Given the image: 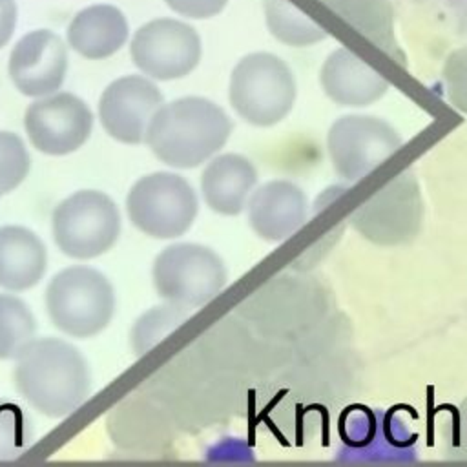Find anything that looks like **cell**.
<instances>
[{
	"instance_id": "obj_1",
	"label": "cell",
	"mask_w": 467,
	"mask_h": 467,
	"mask_svg": "<svg viewBox=\"0 0 467 467\" xmlns=\"http://www.w3.org/2000/svg\"><path fill=\"white\" fill-rule=\"evenodd\" d=\"M13 385L42 416L64 418L88 400L91 370L73 343L53 336L35 337L15 359Z\"/></svg>"
},
{
	"instance_id": "obj_2",
	"label": "cell",
	"mask_w": 467,
	"mask_h": 467,
	"mask_svg": "<svg viewBox=\"0 0 467 467\" xmlns=\"http://www.w3.org/2000/svg\"><path fill=\"white\" fill-rule=\"evenodd\" d=\"M230 115L206 97H179L153 115L146 144L166 166L190 170L208 162L230 139Z\"/></svg>"
},
{
	"instance_id": "obj_3",
	"label": "cell",
	"mask_w": 467,
	"mask_h": 467,
	"mask_svg": "<svg viewBox=\"0 0 467 467\" xmlns=\"http://www.w3.org/2000/svg\"><path fill=\"white\" fill-rule=\"evenodd\" d=\"M53 327L75 339L99 336L111 323L117 308L115 288L97 268L75 265L57 272L44 294Z\"/></svg>"
},
{
	"instance_id": "obj_4",
	"label": "cell",
	"mask_w": 467,
	"mask_h": 467,
	"mask_svg": "<svg viewBox=\"0 0 467 467\" xmlns=\"http://www.w3.org/2000/svg\"><path fill=\"white\" fill-rule=\"evenodd\" d=\"M296 95L294 71L274 53H248L230 73V106L252 126L268 128L281 122L292 111Z\"/></svg>"
},
{
	"instance_id": "obj_5",
	"label": "cell",
	"mask_w": 467,
	"mask_h": 467,
	"mask_svg": "<svg viewBox=\"0 0 467 467\" xmlns=\"http://www.w3.org/2000/svg\"><path fill=\"white\" fill-rule=\"evenodd\" d=\"M228 281L223 257L199 243H173L161 250L151 265L157 296L182 308H199L212 301Z\"/></svg>"
},
{
	"instance_id": "obj_6",
	"label": "cell",
	"mask_w": 467,
	"mask_h": 467,
	"mask_svg": "<svg viewBox=\"0 0 467 467\" xmlns=\"http://www.w3.org/2000/svg\"><path fill=\"white\" fill-rule=\"evenodd\" d=\"M51 235L64 255L78 261L95 259L119 241V206L100 190L73 192L53 208Z\"/></svg>"
},
{
	"instance_id": "obj_7",
	"label": "cell",
	"mask_w": 467,
	"mask_h": 467,
	"mask_svg": "<svg viewBox=\"0 0 467 467\" xmlns=\"http://www.w3.org/2000/svg\"><path fill=\"white\" fill-rule=\"evenodd\" d=\"M199 212L193 186L179 173L153 171L139 177L126 195L130 223L151 239L184 235Z\"/></svg>"
},
{
	"instance_id": "obj_8",
	"label": "cell",
	"mask_w": 467,
	"mask_h": 467,
	"mask_svg": "<svg viewBox=\"0 0 467 467\" xmlns=\"http://www.w3.org/2000/svg\"><path fill=\"white\" fill-rule=\"evenodd\" d=\"M348 223L378 246L410 243L423 223V199L414 173L405 170L389 181L350 213Z\"/></svg>"
},
{
	"instance_id": "obj_9",
	"label": "cell",
	"mask_w": 467,
	"mask_h": 467,
	"mask_svg": "<svg viewBox=\"0 0 467 467\" xmlns=\"http://www.w3.org/2000/svg\"><path fill=\"white\" fill-rule=\"evenodd\" d=\"M137 69L155 82L188 77L202 57V42L193 26L171 16H159L137 27L130 42Z\"/></svg>"
},
{
	"instance_id": "obj_10",
	"label": "cell",
	"mask_w": 467,
	"mask_h": 467,
	"mask_svg": "<svg viewBox=\"0 0 467 467\" xmlns=\"http://www.w3.org/2000/svg\"><path fill=\"white\" fill-rule=\"evenodd\" d=\"M401 135L374 115H343L327 133V151L334 171L356 182L376 170L401 146Z\"/></svg>"
},
{
	"instance_id": "obj_11",
	"label": "cell",
	"mask_w": 467,
	"mask_h": 467,
	"mask_svg": "<svg viewBox=\"0 0 467 467\" xmlns=\"http://www.w3.org/2000/svg\"><path fill=\"white\" fill-rule=\"evenodd\" d=\"M24 130L36 151L53 157L67 155L88 142L93 111L78 95L58 89L35 99L26 108Z\"/></svg>"
},
{
	"instance_id": "obj_12",
	"label": "cell",
	"mask_w": 467,
	"mask_h": 467,
	"mask_svg": "<svg viewBox=\"0 0 467 467\" xmlns=\"http://www.w3.org/2000/svg\"><path fill=\"white\" fill-rule=\"evenodd\" d=\"M164 97L146 75H124L111 80L100 93L97 113L104 131L122 144H142L150 122Z\"/></svg>"
},
{
	"instance_id": "obj_13",
	"label": "cell",
	"mask_w": 467,
	"mask_h": 467,
	"mask_svg": "<svg viewBox=\"0 0 467 467\" xmlns=\"http://www.w3.org/2000/svg\"><path fill=\"white\" fill-rule=\"evenodd\" d=\"M67 62V44L55 31L33 29L11 47L7 75L18 93L38 99L62 88Z\"/></svg>"
},
{
	"instance_id": "obj_14",
	"label": "cell",
	"mask_w": 467,
	"mask_h": 467,
	"mask_svg": "<svg viewBox=\"0 0 467 467\" xmlns=\"http://www.w3.org/2000/svg\"><path fill=\"white\" fill-rule=\"evenodd\" d=\"M306 215V193L288 179H272L255 186L246 204L248 226L268 243L292 237L305 224Z\"/></svg>"
},
{
	"instance_id": "obj_15",
	"label": "cell",
	"mask_w": 467,
	"mask_h": 467,
	"mask_svg": "<svg viewBox=\"0 0 467 467\" xmlns=\"http://www.w3.org/2000/svg\"><path fill=\"white\" fill-rule=\"evenodd\" d=\"M206 206L219 215H239L257 186V168L241 153L213 155L199 179Z\"/></svg>"
},
{
	"instance_id": "obj_16",
	"label": "cell",
	"mask_w": 467,
	"mask_h": 467,
	"mask_svg": "<svg viewBox=\"0 0 467 467\" xmlns=\"http://www.w3.org/2000/svg\"><path fill=\"white\" fill-rule=\"evenodd\" d=\"M128 38V18L113 4H91L75 13L66 27L67 47L88 60L113 57Z\"/></svg>"
},
{
	"instance_id": "obj_17",
	"label": "cell",
	"mask_w": 467,
	"mask_h": 467,
	"mask_svg": "<svg viewBox=\"0 0 467 467\" xmlns=\"http://www.w3.org/2000/svg\"><path fill=\"white\" fill-rule=\"evenodd\" d=\"M319 84L325 95L339 106L363 108L379 100L389 82L352 51H332L319 69Z\"/></svg>"
},
{
	"instance_id": "obj_18",
	"label": "cell",
	"mask_w": 467,
	"mask_h": 467,
	"mask_svg": "<svg viewBox=\"0 0 467 467\" xmlns=\"http://www.w3.org/2000/svg\"><path fill=\"white\" fill-rule=\"evenodd\" d=\"M47 268L44 241L20 224L0 226V288L24 292L36 286Z\"/></svg>"
},
{
	"instance_id": "obj_19",
	"label": "cell",
	"mask_w": 467,
	"mask_h": 467,
	"mask_svg": "<svg viewBox=\"0 0 467 467\" xmlns=\"http://www.w3.org/2000/svg\"><path fill=\"white\" fill-rule=\"evenodd\" d=\"M36 337V319L29 305L11 294H0V359H16Z\"/></svg>"
},
{
	"instance_id": "obj_20",
	"label": "cell",
	"mask_w": 467,
	"mask_h": 467,
	"mask_svg": "<svg viewBox=\"0 0 467 467\" xmlns=\"http://www.w3.org/2000/svg\"><path fill=\"white\" fill-rule=\"evenodd\" d=\"M265 18L270 33L288 46H308L325 33L319 26L301 15L288 0H265Z\"/></svg>"
},
{
	"instance_id": "obj_21",
	"label": "cell",
	"mask_w": 467,
	"mask_h": 467,
	"mask_svg": "<svg viewBox=\"0 0 467 467\" xmlns=\"http://www.w3.org/2000/svg\"><path fill=\"white\" fill-rule=\"evenodd\" d=\"M188 308L164 301V305L151 306L140 314L130 330V345L133 354L144 356L150 352L188 317Z\"/></svg>"
},
{
	"instance_id": "obj_22",
	"label": "cell",
	"mask_w": 467,
	"mask_h": 467,
	"mask_svg": "<svg viewBox=\"0 0 467 467\" xmlns=\"http://www.w3.org/2000/svg\"><path fill=\"white\" fill-rule=\"evenodd\" d=\"M29 170L31 157L22 137L0 130V197L15 192L26 181Z\"/></svg>"
},
{
	"instance_id": "obj_23",
	"label": "cell",
	"mask_w": 467,
	"mask_h": 467,
	"mask_svg": "<svg viewBox=\"0 0 467 467\" xmlns=\"http://www.w3.org/2000/svg\"><path fill=\"white\" fill-rule=\"evenodd\" d=\"M31 420L13 401H0V460L18 456L31 443Z\"/></svg>"
},
{
	"instance_id": "obj_24",
	"label": "cell",
	"mask_w": 467,
	"mask_h": 467,
	"mask_svg": "<svg viewBox=\"0 0 467 467\" xmlns=\"http://www.w3.org/2000/svg\"><path fill=\"white\" fill-rule=\"evenodd\" d=\"M164 4L179 16L202 20L219 15L228 0H164Z\"/></svg>"
},
{
	"instance_id": "obj_25",
	"label": "cell",
	"mask_w": 467,
	"mask_h": 467,
	"mask_svg": "<svg viewBox=\"0 0 467 467\" xmlns=\"http://www.w3.org/2000/svg\"><path fill=\"white\" fill-rule=\"evenodd\" d=\"M18 22L16 0H0V49L9 44Z\"/></svg>"
}]
</instances>
